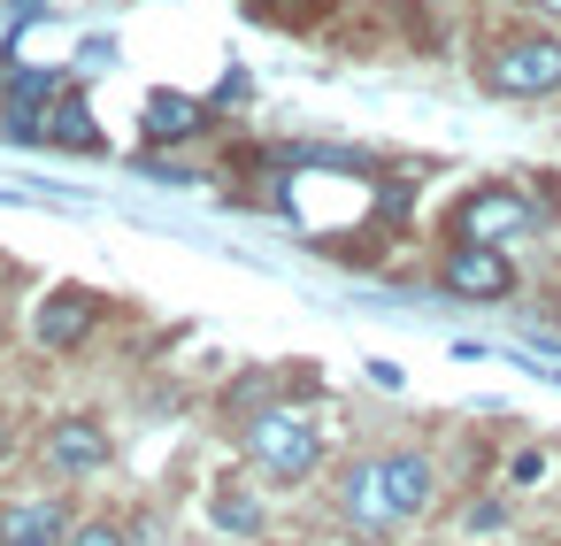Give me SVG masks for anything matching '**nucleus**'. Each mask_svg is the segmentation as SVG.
Here are the masks:
<instances>
[{
  "instance_id": "nucleus-1",
  "label": "nucleus",
  "mask_w": 561,
  "mask_h": 546,
  "mask_svg": "<svg viewBox=\"0 0 561 546\" xmlns=\"http://www.w3.org/2000/svg\"><path fill=\"white\" fill-rule=\"evenodd\" d=\"M477 86L492 101H546L561 93V32H500L477 47Z\"/></svg>"
},
{
  "instance_id": "nucleus-2",
  "label": "nucleus",
  "mask_w": 561,
  "mask_h": 546,
  "mask_svg": "<svg viewBox=\"0 0 561 546\" xmlns=\"http://www.w3.org/2000/svg\"><path fill=\"white\" fill-rule=\"evenodd\" d=\"M247 462H254L262 477H277V485H308V477L323 469V431H316V416H308V408H262V416L247 423Z\"/></svg>"
},
{
  "instance_id": "nucleus-3",
  "label": "nucleus",
  "mask_w": 561,
  "mask_h": 546,
  "mask_svg": "<svg viewBox=\"0 0 561 546\" xmlns=\"http://www.w3.org/2000/svg\"><path fill=\"white\" fill-rule=\"evenodd\" d=\"M530 224H538V208L515 185H469L446 208V239H469V247H515Z\"/></svg>"
},
{
  "instance_id": "nucleus-4",
  "label": "nucleus",
  "mask_w": 561,
  "mask_h": 546,
  "mask_svg": "<svg viewBox=\"0 0 561 546\" xmlns=\"http://www.w3.org/2000/svg\"><path fill=\"white\" fill-rule=\"evenodd\" d=\"M331 508H339V523L362 531V538H392V531L408 523L400 500H392V485H385V454H354V462L331 477Z\"/></svg>"
},
{
  "instance_id": "nucleus-5",
  "label": "nucleus",
  "mask_w": 561,
  "mask_h": 546,
  "mask_svg": "<svg viewBox=\"0 0 561 546\" xmlns=\"http://www.w3.org/2000/svg\"><path fill=\"white\" fill-rule=\"evenodd\" d=\"M101 316H108V300H101L93 285H55V293L39 300V316H32V339H39L47 354H70V346H85V339L101 331Z\"/></svg>"
},
{
  "instance_id": "nucleus-6",
  "label": "nucleus",
  "mask_w": 561,
  "mask_h": 546,
  "mask_svg": "<svg viewBox=\"0 0 561 546\" xmlns=\"http://www.w3.org/2000/svg\"><path fill=\"white\" fill-rule=\"evenodd\" d=\"M438 285H446L454 300H507V293H515V262H507V247H469V239H454L446 262H438Z\"/></svg>"
},
{
  "instance_id": "nucleus-7",
  "label": "nucleus",
  "mask_w": 561,
  "mask_h": 546,
  "mask_svg": "<svg viewBox=\"0 0 561 546\" xmlns=\"http://www.w3.org/2000/svg\"><path fill=\"white\" fill-rule=\"evenodd\" d=\"M116 462V439L93 423V416H62L55 431H47V469H62V477H93V469H108Z\"/></svg>"
},
{
  "instance_id": "nucleus-8",
  "label": "nucleus",
  "mask_w": 561,
  "mask_h": 546,
  "mask_svg": "<svg viewBox=\"0 0 561 546\" xmlns=\"http://www.w3.org/2000/svg\"><path fill=\"white\" fill-rule=\"evenodd\" d=\"M78 523H70V492H39V500H16L0 508V538L9 546H62Z\"/></svg>"
},
{
  "instance_id": "nucleus-9",
  "label": "nucleus",
  "mask_w": 561,
  "mask_h": 546,
  "mask_svg": "<svg viewBox=\"0 0 561 546\" xmlns=\"http://www.w3.org/2000/svg\"><path fill=\"white\" fill-rule=\"evenodd\" d=\"M385 485H392L400 515H423V508H431V492H438V469H431V454L400 446V454H385Z\"/></svg>"
},
{
  "instance_id": "nucleus-10",
  "label": "nucleus",
  "mask_w": 561,
  "mask_h": 546,
  "mask_svg": "<svg viewBox=\"0 0 561 546\" xmlns=\"http://www.w3.org/2000/svg\"><path fill=\"white\" fill-rule=\"evenodd\" d=\"M39 139H55V147H101V132H93V116H85V101H78V93H55V101H47Z\"/></svg>"
},
{
  "instance_id": "nucleus-11",
  "label": "nucleus",
  "mask_w": 561,
  "mask_h": 546,
  "mask_svg": "<svg viewBox=\"0 0 561 546\" xmlns=\"http://www.w3.org/2000/svg\"><path fill=\"white\" fill-rule=\"evenodd\" d=\"M193 132H201V101H178V93L147 101V139H193Z\"/></svg>"
},
{
  "instance_id": "nucleus-12",
  "label": "nucleus",
  "mask_w": 561,
  "mask_h": 546,
  "mask_svg": "<svg viewBox=\"0 0 561 546\" xmlns=\"http://www.w3.org/2000/svg\"><path fill=\"white\" fill-rule=\"evenodd\" d=\"M208 515H216L224 531H247V538L262 531V500H254V492H239V485H216V500H208Z\"/></svg>"
},
{
  "instance_id": "nucleus-13",
  "label": "nucleus",
  "mask_w": 561,
  "mask_h": 546,
  "mask_svg": "<svg viewBox=\"0 0 561 546\" xmlns=\"http://www.w3.org/2000/svg\"><path fill=\"white\" fill-rule=\"evenodd\" d=\"M62 546H131V531H124V523H108V515H93V523H78Z\"/></svg>"
},
{
  "instance_id": "nucleus-14",
  "label": "nucleus",
  "mask_w": 561,
  "mask_h": 546,
  "mask_svg": "<svg viewBox=\"0 0 561 546\" xmlns=\"http://www.w3.org/2000/svg\"><path fill=\"white\" fill-rule=\"evenodd\" d=\"M0 454H9V423H0Z\"/></svg>"
},
{
  "instance_id": "nucleus-15",
  "label": "nucleus",
  "mask_w": 561,
  "mask_h": 546,
  "mask_svg": "<svg viewBox=\"0 0 561 546\" xmlns=\"http://www.w3.org/2000/svg\"><path fill=\"white\" fill-rule=\"evenodd\" d=\"M0 285H9V262H0Z\"/></svg>"
},
{
  "instance_id": "nucleus-16",
  "label": "nucleus",
  "mask_w": 561,
  "mask_h": 546,
  "mask_svg": "<svg viewBox=\"0 0 561 546\" xmlns=\"http://www.w3.org/2000/svg\"><path fill=\"white\" fill-rule=\"evenodd\" d=\"M0 546H9V538H0Z\"/></svg>"
},
{
  "instance_id": "nucleus-17",
  "label": "nucleus",
  "mask_w": 561,
  "mask_h": 546,
  "mask_svg": "<svg viewBox=\"0 0 561 546\" xmlns=\"http://www.w3.org/2000/svg\"><path fill=\"white\" fill-rule=\"evenodd\" d=\"M553 546H561V538H553Z\"/></svg>"
},
{
  "instance_id": "nucleus-18",
  "label": "nucleus",
  "mask_w": 561,
  "mask_h": 546,
  "mask_svg": "<svg viewBox=\"0 0 561 546\" xmlns=\"http://www.w3.org/2000/svg\"><path fill=\"white\" fill-rule=\"evenodd\" d=\"M553 316H561V308H553Z\"/></svg>"
}]
</instances>
